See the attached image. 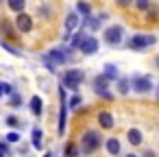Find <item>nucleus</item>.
Masks as SVG:
<instances>
[{
	"instance_id": "obj_19",
	"label": "nucleus",
	"mask_w": 159,
	"mask_h": 157,
	"mask_svg": "<svg viewBox=\"0 0 159 157\" xmlns=\"http://www.w3.org/2000/svg\"><path fill=\"white\" fill-rule=\"evenodd\" d=\"M42 144H44V133H42V129H33V148H42Z\"/></svg>"
},
{
	"instance_id": "obj_42",
	"label": "nucleus",
	"mask_w": 159,
	"mask_h": 157,
	"mask_svg": "<svg viewBox=\"0 0 159 157\" xmlns=\"http://www.w3.org/2000/svg\"><path fill=\"white\" fill-rule=\"evenodd\" d=\"M0 96H2V94H0Z\"/></svg>"
},
{
	"instance_id": "obj_14",
	"label": "nucleus",
	"mask_w": 159,
	"mask_h": 157,
	"mask_svg": "<svg viewBox=\"0 0 159 157\" xmlns=\"http://www.w3.org/2000/svg\"><path fill=\"white\" fill-rule=\"evenodd\" d=\"M76 13H81L83 18L92 16V7H89V2H85V0H79V2H76Z\"/></svg>"
},
{
	"instance_id": "obj_10",
	"label": "nucleus",
	"mask_w": 159,
	"mask_h": 157,
	"mask_svg": "<svg viewBox=\"0 0 159 157\" xmlns=\"http://www.w3.org/2000/svg\"><path fill=\"white\" fill-rule=\"evenodd\" d=\"M79 20H81V18H79V13H74V11H72V13H68V18H66V35H63V39H70V35H72V33H74V29L79 26Z\"/></svg>"
},
{
	"instance_id": "obj_41",
	"label": "nucleus",
	"mask_w": 159,
	"mask_h": 157,
	"mask_svg": "<svg viewBox=\"0 0 159 157\" xmlns=\"http://www.w3.org/2000/svg\"><path fill=\"white\" fill-rule=\"evenodd\" d=\"M0 2H2V0H0Z\"/></svg>"
},
{
	"instance_id": "obj_5",
	"label": "nucleus",
	"mask_w": 159,
	"mask_h": 157,
	"mask_svg": "<svg viewBox=\"0 0 159 157\" xmlns=\"http://www.w3.org/2000/svg\"><path fill=\"white\" fill-rule=\"evenodd\" d=\"M16 29H18L20 33H31V31H33V18L26 16L24 11L18 13V18H16Z\"/></svg>"
},
{
	"instance_id": "obj_1",
	"label": "nucleus",
	"mask_w": 159,
	"mask_h": 157,
	"mask_svg": "<svg viewBox=\"0 0 159 157\" xmlns=\"http://www.w3.org/2000/svg\"><path fill=\"white\" fill-rule=\"evenodd\" d=\"M155 42H157L155 35H135V37H131V39L126 42V46H129L131 50H144V48L152 46Z\"/></svg>"
},
{
	"instance_id": "obj_12",
	"label": "nucleus",
	"mask_w": 159,
	"mask_h": 157,
	"mask_svg": "<svg viewBox=\"0 0 159 157\" xmlns=\"http://www.w3.org/2000/svg\"><path fill=\"white\" fill-rule=\"evenodd\" d=\"M42 109H44L42 98H39V96H33V98H31V111H33V116H42Z\"/></svg>"
},
{
	"instance_id": "obj_22",
	"label": "nucleus",
	"mask_w": 159,
	"mask_h": 157,
	"mask_svg": "<svg viewBox=\"0 0 159 157\" xmlns=\"http://www.w3.org/2000/svg\"><path fill=\"white\" fill-rule=\"evenodd\" d=\"M129 90H131V81L129 79H120L118 81V92L120 94H129Z\"/></svg>"
},
{
	"instance_id": "obj_32",
	"label": "nucleus",
	"mask_w": 159,
	"mask_h": 157,
	"mask_svg": "<svg viewBox=\"0 0 159 157\" xmlns=\"http://www.w3.org/2000/svg\"><path fill=\"white\" fill-rule=\"evenodd\" d=\"M7 142L16 144V142H20V135H18V133H9V135H7Z\"/></svg>"
},
{
	"instance_id": "obj_20",
	"label": "nucleus",
	"mask_w": 159,
	"mask_h": 157,
	"mask_svg": "<svg viewBox=\"0 0 159 157\" xmlns=\"http://www.w3.org/2000/svg\"><path fill=\"white\" fill-rule=\"evenodd\" d=\"M87 35L83 33V31H76L74 33V37H72V48H81V44H83V39H85Z\"/></svg>"
},
{
	"instance_id": "obj_8",
	"label": "nucleus",
	"mask_w": 159,
	"mask_h": 157,
	"mask_svg": "<svg viewBox=\"0 0 159 157\" xmlns=\"http://www.w3.org/2000/svg\"><path fill=\"white\" fill-rule=\"evenodd\" d=\"M131 87H133L135 92H139V94H146V92H150L152 83H150L148 76H135V79L131 81Z\"/></svg>"
},
{
	"instance_id": "obj_11",
	"label": "nucleus",
	"mask_w": 159,
	"mask_h": 157,
	"mask_svg": "<svg viewBox=\"0 0 159 157\" xmlns=\"http://www.w3.org/2000/svg\"><path fill=\"white\" fill-rule=\"evenodd\" d=\"M98 122H100L102 129H111V127L116 124V120H113V116H111L109 111H100V113H98Z\"/></svg>"
},
{
	"instance_id": "obj_37",
	"label": "nucleus",
	"mask_w": 159,
	"mask_h": 157,
	"mask_svg": "<svg viewBox=\"0 0 159 157\" xmlns=\"http://www.w3.org/2000/svg\"><path fill=\"white\" fill-rule=\"evenodd\" d=\"M44 157H52V153H46V155H44Z\"/></svg>"
},
{
	"instance_id": "obj_17",
	"label": "nucleus",
	"mask_w": 159,
	"mask_h": 157,
	"mask_svg": "<svg viewBox=\"0 0 159 157\" xmlns=\"http://www.w3.org/2000/svg\"><path fill=\"white\" fill-rule=\"evenodd\" d=\"M102 76H105L107 81H111V79H118V68H116L113 63H107V66H105V72H102Z\"/></svg>"
},
{
	"instance_id": "obj_28",
	"label": "nucleus",
	"mask_w": 159,
	"mask_h": 157,
	"mask_svg": "<svg viewBox=\"0 0 159 157\" xmlns=\"http://www.w3.org/2000/svg\"><path fill=\"white\" fill-rule=\"evenodd\" d=\"M20 103H22L20 94H11V107H20Z\"/></svg>"
},
{
	"instance_id": "obj_40",
	"label": "nucleus",
	"mask_w": 159,
	"mask_h": 157,
	"mask_svg": "<svg viewBox=\"0 0 159 157\" xmlns=\"http://www.w3.org/2000/svg\"><path fill=\"white\" fill-rule=\"evenodd\" d=\"M0 157H5V153H2V150H0Z\"/></svg>"
},
{
	"instance_id": "obj_25",
	"label": "nucleus",
	"mask_w": 159,
	"mask_h": 157,
	"mask_svg": "<svg viewBox=\"0 0 159 157\" xmlns=\"http://www.w3.org/2000/svg\"><path fill=\"white\" fill-rule=\"evenodd\" d=\"M79 105H81V96H79V94H74V96L70 98V105H68V107H70V109H76Z\"/></svg>"
},
{
	"instance_id": "obj_6",
	"label": "nucleus",
	"mask_w": 159,
	"mask_h": 157,
	"mask_svg": "<svg viewBox=\"0 0 159 157\" xmlns=\"http://www.w3.org/2000/svg\"><path fill=\"white\" fill-rule=\"evenodd\" d=\"M46 59L57 68V66H61V63H66L70 57H68V50H63V48H55V50H50L48 55H46Z\"/></svg>"
},
{
	"instance_id": "obj_3",
	"label": "nucleus",
	"mask_w": 159,
	"mask_h": 157,
	"mask_svg": "<svg viewBox=\"0 0 159 157\" xmlns=\"http://www.w3.org/2000/svg\"><path fill=\"white\" fill-rule=\"evenodd\" d=\"M83 79H85V72H83V70H68V72L63 74V87L76 90V87L83 83Z\"/></svg>"
},
{
	"instance_id": "obj_9",
	"label": "nucleus",
	"mask_w": 159,
	"mask_h": 157,
	"mask_svg": "<svg viewBox=\"0 0 159 157\" xmlns=\"http://www.w3.org/2000/svg\"><path fill=\"white\" fill-rule=\"evenodd\" d=\"M81 53H83V55H94V53H98V39H96L94 35H87V37L83 39V44H81Z\"/></svg>"
},
{
	"instance_id": "obj_26",
	"label": "nucleus",
	"mask_w": 159,
	"mask_h": 157,
	"mask_svg": "<svg viewBox=\"0 0 159 157\" xmlns=\"http://www.w3.org/2000/svg\"><path fill=\"white\" fill-rule=\"evenodd\" d=\"M0 94H13L11 85H9V83H0Z\"/></svg>"
},
{
	"instance_id": "obj_33",
	"label": "nucleus",
	"mask_w": 159,
	"mask_h": 157,
	"mask_svg": "<svg viewBox=\"0 0 159 157\" xmlns=\"http://www.w3.org/2000/svg\"><path fill=\"white\" fill-rule=\"evenodd\" d=\"M116 2H118V7H129L133 0H116Z\"/></svg>"
},
{
	"instance_id": "obj_39",
	"label": "nucleus",
	"mask_w": 159,
	"mask_h": 157,
	"mask_svg": "<svg viewBox=\"0 0 159 157\" xmlns=\"http://www.w3.org/2000/svg\"><path fill=\"white\" fill-rule=\"evenodd\" d=\"M126 157H137V155H133V153H129V155H126Z\"/></svg>"
},
{
	"instance_id": "obj_2",
	"label": "nucleus",
	"mask_w": 159,
	"mask_h": 157,
	"mask_svg": "<svg viewBox=\"0 0 159 157\" xmlns=\"http://www.w3.org/2000/svg\"><path fill=\"white\" fill-rule=\"evenodd\" d=\"M100 142H102V137H100L98 131H87V133L83 135V140H81V146H83L85 153H94V150L100 146Z\"/></svg>"
},
{
	"instance_id": "obj_24",
	"label": "nucleus",
	"mask_w": 159,
	"mask_h": 157,
	"mask_svg": "<svg viewBox=\"0 0 159 157\" xmlns=\"http://www.w3.org/2000/svg\"><path fill=\"white\" fill-rule=\"evenodd\" d=\"M135 7L139 11H148L150 9V0H135Z\"/></svg>"
},
{
	"instance_id": "obj_13",
	"label": "nucleus",
	"mask_w": 159,
	"mask_h": 157,
	"mask_svg": "<svg viewBox=\"0 0 159 157\" xmlns=\"http://www.w3.org/2000/svg\"><path fill=\"white\" fill-rule=\"evenodd\" d=\"M105 146H107V153H109V155H118V153H120V142H118L116 137H109V140L105 142Z\"/></svg>"
},
{
	"instance_id": "obj_21",
	"label": "nucleus",
	"mask_w": 159,
	"mask_h": 157,
	"mask_svg": "<svg viewBox=\"0 0 159 157\" xmlns=\"http://www.w3.org/2000/svg\"><path fill=\"white\" fill-rule=\"evenodd\" d=\"M85 26H87V29H94V31H96V29L100 26V18H94V16H87V18H85Z\"/></svg>"
},
{
	"instance_id": "obj_23",
	"label": "nucleus",
	"mask_w": 159,
	"mask_h": 157,
	"mask_svg": "<svg viewBox=\"0 0 159 157\" xmlns=\"http://www.w3.org/2000/svg\"><path fill=\"white\" fill-rule=\"evenodd\" d=\"M79 155V146L74 144V142H70L68 146H66V157H76Z\"/></svg>"
},
{
	"instance_id": "obj_4",
	"label": "nucleus",
	"mask_w": 159,
	"mask_h": 157,
	"mask_svg": "<svg viewBox=\"0 0 159 157\" xmlns=\"http://www.w3.org/2000/svg\"><path fill=\"white\" fill-rule=\"evenodd\" d=\"M105 42L111 44V46H118V44L122 42V26H118V24L109 26V29L105 31Z\"/></svg>"
},
{
	"instance_id": "obj_15",
	"label": "nucleus",
	"mask_w": 159,
	"mask_h": 157,
	"mask_svg": "<svg viewBox=\"0 0 159 157\" xmlns=\"http://www.w3.org/2000/svg\"><path fill=\"white\" fill-rule=\"evenodd\" d=\"M7 5H9V9H11V11L22 13V11H24V7H26V0H7Z\"/></svg>"
},
{
	"instance_id": "obj_7",
	"label": "nucleus",
	"mask_w": 159,
	"mask_h": 157,
	"mask_svg": "<svg viewBox=\"0 0 159 157\" xmlns=\"http://www.w3.org/2000/svg\"><path fill=\"white\" fill-rule=\"evenodd\" d=\"M59 100H61V116H59V135L66 133V111H68V103H66V87H59Z\"/></svg>"
},
{
	"instance_id": "obj_36",
	"label": "nucleus",
	"mask_w": 159,
	"mask_h": 157,
	"mask_svg": "<svg viewBox=\"0 0 159 157\" xmlns=\"http://www.w3.org/2000/svg\"><path fill=\"white\" fill-rule=\"evenodd\" d=\"M144 157H157V155H155V150H146V153H144Z\"/></svg>"
},
{
	"instance_id": "obj_30",
	"label": "nucleus",
	"mask_w": 159,
	"mask_h": 157,
	"mask_svg": "<svg viewBox=\"0 0 159 157\" xmlns=\"http://www.w3.org/2000/svg\"><path fill=\"white\" fill-rule=\"evenodd\" d=\"M2 29H5V33H7L9 37H16V35H13V29H11V24H7V22H2Z\"/></svg>"
},
{
	"instance_id": "obj_18",
	"label": "nucleus",
	"mask_w": 159,
	"mask_h": 157,
	"mask_svg": "<svg viewBox=\"0 0 159 157\" xmlns=\"http://www.w3.org/2000/svg\"><path fill=\"white\" fill-rule=\"evenodd\" d=\"M107 85H109V81H107L102 74L94 76V90H96V92H102V90H107Z\"/></svg>"
},
{
	"instance_id": "obj_27",
	"label": "nucleus",
	"mask_w": 159,
	"mask_h": 157,
	"mask_svg": "<svg viewBox=\"0 0 159 157\" xmlns=\"http://www.w3.org/2000/svg\"><path fill=\"white\" fill-rule=\"evenodd\" d=\"M2 46H5V48H7V50H9V53H11V55H16V57H20V55H22V53H20V50H18V48H13V46H9V44H7V42H2Z\"/></svg>"
},
{
	"instance_id": "obj_31",
	"label": "nucleus",
	"mask_w": 159,
	"mask_h": 157,
	"mask_svg": "<svg viewBox=\"0 0 159 157\" xmlns=\"http://www.w3.org/2000/svg\"><path fill=\"white\" fill-rule=\"evenodd\" d=\"M7 124H9V127H18V124H20V120H18L16 116H9V118H7Z\"/></svg>"
},
{
	"instance_id": "obj_29",
	"label": "nucleus",
	"mask_w": 159,
	"mask_h": 157,
	"mask_svg": "<svg viewBox=\"0 0 159 157\" xmlns=\"http://www.w3.org/2000/svg\"><path fill=\"white\" fill-rule=\"evenodd\" d=\"M96 94H98V96H102L105 100H113V94H111V92H107V90H102V92H96Z\"/></svg>"
},
{
	"instance_id": "obj_38",
	"label": "nucleus",
	"mask_w": 159,
	"mask_h": 157,
	"mask_svg": "<svg viewBox=\"0 0 159 157\" xmlns=\"http://www.w3.org/2000/svg\"><path fill=\"white\" fill-rule=\"evenodd\" d=\"M155 63H157V68H159V57H157V59H155Z\"/></svg>"
},
{
	"instance_id": "obj_34",
	"label": "nucleus",
	"mask_w": 159,
	"mask_h": 157,
	"mask_svg": "<svg viewBox=\"0 0 159 157\" xmlns=\"http://www.w3.org/2000/svg\"><path fill=\"white\" fill-rule=\"evenodd\" d=\"M0 150H2V153H5V155H7V153H9V148H7V144H5V142H0Z\"/></svg>"
},
{
	"instance_id": "obj_16",
	"label": "nucleus",
	"mask_w": 159,
	"mask_h": 157,
	"mask_svg": "<svg viewBox=\"0 0 159 157\" xmlns=\"http://www.w3.org/2000/svg\"><path fill=\"white\" fill-rule=\"evenodd\" d=\"M126 140H129L133 146H137V144H142V133H139L137 129H129V133H126Z\"/></svg>"
},
{
	"instance_id": "obj_35",
	"label": "nucleus",
	"mask_w": 159,
	"mask_h": 157,
	"mask_svg": "<svg viewBox=\"0 0 159 157\" xmlns=\"http://www.w3.org/2000/svg\"><path fill=\"white\" fill-rule=\"evenodd\" d=\"M157 18H159V11H157V9H155V11H150V20H157Z\"/></svg>"
}]
</instances>
